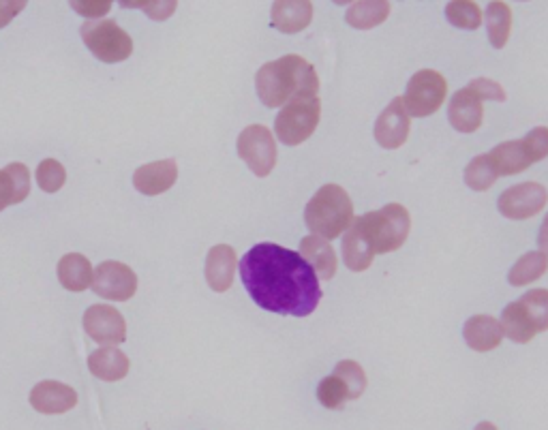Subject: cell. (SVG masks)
<instances>
[{
	"instance_id": "1",
	"label": "cell",
	"mask_w": 548,
	"mask_h": 430,
	"mask_svg": "<svg viewBox=\"0 0 548 430\" xmlns=\"http://www.w3.org/2000/svg\"><path fill=\"white\" fill-rule=\"evenodd\" d=\"M240 279L257 306L277 315L309 317L322 300L309 261L272 242L257 244L240 259Z\"/></svg>"
},
{
	"instance_id": "2",
	"label": "cell",
	"mask_w": 548,
	"mask_h": 430,
	"mask_svg": "<svg viewBox=\"0 0 548 430\" xmlns=\"http://www.w3.org/2000/svg\"><path fill=\"white\" fill-rule=\"evenodd\" d=\"M255 88L266 107H283L296 97H317L319 80L309 60L289 54L257 71Z\"/></svg>"
},
{
	"instance_id": "3",
	"label": "cell",
	"mask_w": 548,
	"mask_h": 430,
	"mask_svg": "<svg viewBox=\"0 0 548 430\" xmlns=\"http://www.w3.org/2000/svg\"><path fill=\"white\" fill-rule=\"evenodd\" d=\"M354 221V206L339 184H324L304 208V223L319 238H339Z\"/></svg>"
},
{
	"instance_id": "4",
	"label": "cell",
	"mask_w": 548,
	"mask_h": 430,
	"mask_svg": "<svg viewBox=\"0 0 548 430\" xmlns=\"http://www.w3.org/2000/svg\"><path fill=\"white\" fill-rule=\"evenodd\" d=\"M358 219L362 223L364 234H367L369 242L373 244L375 255L401 249L411 229L409 212L401 204H388L382 210L367 212Z\"/></svg>"
},
{
	"instance_id": "5",
	"label": "cell",
	"mask_w": 548,
	"mask_h": 430,
	"mask_svg": "<svg viewBox=\"0 0 548 430\" xmlns=\"http://www.w3.org/2000/svg\"><path fill=\"white\" fill-rule=\"evenodd\" d=\"M322 103L319 97H296L283 105L274 122V133L285 146H300L315 133Z\"/></svg>"
},
{
	"instance_id": "6",
	"label": "cell",
	"mask_w": 548,
	"mask_h": 430,
	"mask_svg": "<svg viewBox=\"0 0 548 430\" xmlns=\"http://www.w3.org/2000/svg\"><path fill=\"white\" fill-rule=\"evenodd\" d=\"M82 41L101 63L116 65L133 54L131 37L114 20H88L80 28Z\"/></svg>"
},
{
	"instance_id": "7",
	"label": "cell",
	"mask_w": 548,
	"mask_h": 430,
	"mask_svg": "<svg viewBox=\"0 0 548 430\" xmlns=\"http://www.w3.org/2000/svg\"><path fill=\"white\" fill-rule=\"evenodd\" d=\"M446 92L448 84L444 80V75H439L433 69H422L407 84L403 97L405 110L409 116L416 118L433 116L441 107V103H444Z\"/></svg>"
},
{
	"instance_id": "8",
	"label": "cell",
	"mask_w": 548,
	"mask_h": 430,
	"mask_svg": "<svg viewBox=\"0 0 548 430\" xmlns=\"http://www.w3.org/2000/svg\"><path fill=\"white\" fill-rule=\"evenodd\" d=\"M238 157L257 178H266L277 165V144L268 127L251 125L238 137Z\"/></svg>"
},
{
	"instance_id": "9",
	"label": "cell",
	"mask_w": 548,
	"mask_h": 430,
	"mask_svg": "<svg viewBox=\"0 0 548 430\" xmlns=\"http://www.w3.org/2000/svg\"><path fill=\"white\" fill-rule=\"evenodd\" d=\"M97 296L112 302H127L137 291L135 272L118 261H103L93 272V283H90Z\"/></svg>"
},
{
	"instance_id": "10",
	"label": "cell",
	"mask_w": 548,
	"mask_h": 430,
	"mask_svg": "<svg viewBox=\"0 0 548 430\" xmlns=\"http://www.w3.org/2000/svg\"><path fill=\"white\" fill-rule=\"evenodd\" d=\"M546 202H548V193L542 184L523 182V184H514V187L501 193L497 208L506 219L523 221V219L536 217V214L546 206Z\"/></svg>"
},
{
	"instance_id": "11",
	"label": "cell",
	"mask_w": 548,
	"mask_h": 430,
	"mask_svg": "<svg viewBox=\"0 0 548 430\" xmlns=\"http://www.w3.org/2000/svg\"><path fill=\"white\" fill-rule=\"evenodd\" d=\"M84 330L99 345H120L127 339L125 317L110 304H93L84 313Z\"/></svg>"
},
{
	"instance_id": "12",
	"label": "cell",
	"mask_w": 548,
	"mask_h": 430,
	"mask_svg": "<svg viewBox=\"0 0 548 430\" xmlns=\"http://www.w3.org/2000/svg\"><path fill=\"white\" fill-rule=\"evenodd\" d=\"M409 114L405 110L403 97H394L386 110L375 122V140L386 150H397L407 142L409 135Z\"/></svg>"
},
{
	"instance_id": "13",
	"label": "cell",
	"mask_w": 548,
	"mask_h": 430,
	"mask_svg": "<svg viewBox=\"0 0 548 430\" xmlns=\"http://www.w3.org/2000/svg\"><path fill=\"white\" fill-rule=\"evenodd\" d=\"M30 405L45 416H58L78 405V392L60 381H41L30 392Z\"/></svg>"
},
{
	"instance_id": "14",
	"label": "cell",
	"mask_w": 548,
	"mask_h": 430,
	"mask_svg": "<svg viewBox=\"0 0 548 430\" xmlns=\"http://www.w3.org/2000/svg\"><path fill=\"white\" fill-rule=\"evenodd\" d=\"M178 178V165L174 159H163L157 163H148L137 167L133 174V184L135 189L144 193V195H161L165 191H170Z\"/></svg>"
},
{
	"instance_id": "15",
	"label": "cell",
	"mask_w": 548,
	"mask_h": 430,
	"mask_svg": "<svg viewBox=\"0 0 548 430\" xmlns=\"http://www.w3.org/2000/svg\"><path fill=\"white\" fill-rule=\"evenodd\" d=\"M313 20L311 0H274L270 11V24L279 33L296 35Z\"/></svg>"
},
{
	"instance_id": "16",
	"label": "cell",
	"mask_w": 548,
	"mask_h": 430,
	"mask_svg": "<svg viewBox=\"0 0 548 430\" xmlns=\"http://www.w3.org/2000/svg\"><path fill=\"white\" fill-rule=\"evenodd\" d=\"M448 118L450 125L459 133H474L480 129L484 118L482 101L467 88L454 92L448 107Z\"/></svg>"
},
{
	"instance_id": "17",
	"label": "cell",
	"mask_w": 548,
	"mask_h": 430,
	"mask_svg": "<svg viewBox=\"0 0 548 430\" xmlns=\"http://www.w3.org/2000/svg\"><path fill=\"white\" fill-rule=\"evenodd\" d=\"M236 274V251L227 244H217L206 257V281L212 291L223 294L232 287Z\"/></svg>"
},
{
	"instance_id": "18",
	"label": "cell",
	"mask_w": 548,
	"mask_h": 430,
	"mask_svg": "<svg viewBox=\"0 0 548 430\" xmlns=\"http://www.w3.org/2000/svg\"><path fill=\"white\" fill-rule=\"evenodd\" d=\"M343 259L345 266L354 272H364L369 270L373 259H375V251L373 244L369 242L367 234H364L360 219L352 221V225L347 227V232L343 236Z\"/></svg>"
},
{
	"instance_id": "19",
	"label": "cell",
	"mask_w": 548,
	"mask_h": 430,
	"mask_svg": "<svg viewBox=\"0 0 548 430\" xmlns=\"http://www.w3.org/2000/svg\"><path fill=\"white\" fill-rule=\"evenodd\" d=\"M463 336L467 345L474 351H493L501 345L504 330L501 324L491 315H476L465 321Z\"/></svg>"
},
{
	"instance_id": "20",
	"label": "cell",
	"mask_w": 548,
	"mask_h": 430,
	"mask_svg": "<svg viewBox=\"0 0 548 430\" xmlns=\"http://www.w3.org/2000/svg\"><path fill=\"white\" fill-rule=\"evenodd\" d=\"M300 255L309 261V266L315 270L317 279L330 281L334 274H337V255L330 247L326 238L319 236H307L300 242Z\"/></svg>"
},
{
	"instance_id": "21",
	"label": "cell",
	"mask_w": 548,
	"mask_h": 430,
	"mask_svg": "<svg viewBox=\"0 0 548 430\" xmlns=\"http://www.w3.org/2000/svg\"><path fill=\"white\" fill-rule=\"evenodd\" d=\"M30 193V172L24 163H9L0 170V212L22 204Z\"/></svg>"
},
{
	"instance_id": "22",
	"label": "cell",
	"mask_w": 548,
	"mask_h": 430,
	"mask_svg": "<svg viewBox=\"0 0 548 430\" xmlns=\"http://www.w3.org/2000/svg\"><path fill=\"white\" fill-rule=\"evenodd\" d=\"M88 368L101 381H120L129 373V358L116 347H101L90 353Z\"/></svg>"
},
{
	"instance_id": "23",
	"label": "cell",
	"mask_w": 548,
	"mask_h": 430,
	"mask_svg": "<svg viewBox=\"0 0 548 430\" xmlns=\"http://www.w3.org/2000/svg\"><path fill=\"white\" fill-rule=\"evenodd\" d=\"M489 159H491V163H493V167H495L499 176L521 174L531 165V159L527 155V148H525L523 140L504 142V144L495 146L489 152Z\"/></svg>"
},
{
	"instance_id": "24",
	"label": "cell",
	"mask_w": 548,
	"mask_h": 430,
	"mask_svg": "<svg viewBox=\"0 0 548 430\" xmlns=\"http://www.w3.org/2000/svg\"><path fill=\"white\" fill-rule=\"evenodd\" d=\"M93 266L80 253H69L58 261V281L69 291H84L93 283Z\"/></svg>"
},
{
	"instance_id": "25",
	"label": "cell",
	"mask_w": 548,
	"mask_h": 430,
	"mask_svg": "<svg viewBox=\"0 0 548 430\" xmlns=\"http://www.w3.org/2000/svg\"><path fill=\"white\" fill-rule=\"evenodd\" d=\"M390 15V0H354L347 9L345 20L352 28L371 30L384 24Z\"/></svg>"
},
{
	"instance_id": "26",
	"label": "cell",
	"mask_w": 548,
	"mask_h": 430,
	"mask_svg": "<svg viewBox=\"0 0 548 430\" xmlns=\"http://www.w3.org/2000/svg\"><path fill=\"white\" fill-rule=\"evenodd\" d=\"M510 28H512V9L501 3V0H493L486 7V30H489V41L495 50L506 48L510 39Z\"/></svg>"
},
{
	"instance_id": "27",
	"label": "cell",
	"mask_w": 548,
	"mask_h": 430,
	"mask_svg": "<svg viewBox=\"0 0 548 430\" xmlns=\"http://www.w3.org/2000/svg\"><path fill=\"white\" fill-rule=\"evenodd\" d=\"M499 324L504 334L514 343H529L538 334L534 326H531V321L519 302H512L506 306L504 313H501Z\"/></svg>"
},
{
	"instance_id": "28",
	"label": "cell",
	"mask_w": 548,
	"mask_h": 430,
	"mask_svg": "<svg viewBox=\"0 0 548 430\" xmlns=\"http://www.w3.org/2000/svg\"><path fill=\"white\" fill-rule=\"evenodd\" d=\"M546 270H548V257L540 251H531V253H525L512 266V270L508 274V281L512 287H523V285L538 281Z\"/></svg>"
},
{
	"instance_id": "29",
	"label": "cell",
	"mask_w": 548,
	"mask_h": 430,
	"mask_svg": "<svg viewBox=\"0 0 548 430\" xmlns=\"http://www.w3.org/2000/svg\"><path fill=\"white\" fill-rule=\"evenodd\" d=\"M499 174L493 167L489 155H478L465 167V184L471 191H489L497 182Z\"/></svg>"
},
{
	"instance_id": "30",
	"label": "cell",
	"mask_w": 548,
	"mask_h": 430,
	"mask_svg": "<svg viewBox=\"0 0 548 430\" xmlns=\"http://www.w3.org/2000/svg\"><path fill=\"white\" fill-rule=\"evenodd\" d=\"M446 20L461 30H476L482 24V11L474 0H450Z\"/></svg>"
},
{
	"instance_id": "31",
	"label": "cell",
	"mask_w": 548,
	"mask_h": 430,
	"mask_svg": "<svg viewBox=\"0 0 548 430\" xmlns=\"http://www.w3.org/2000/svg\"><path fill=\"white\" fill-rule=\"evenodd\" d=\"M519 304L525 309L536 332L548 330V289H531L519 300Z\"/></svg>"
},
{
	"instance_id": "32",
	"label": "cell",
	"mask_w": 548,
	"mask_h": 430,
	"mask_svg": "<svg viewBox=\"0 0 548 430\" xmlns=\"http://www.w3.org/2000/svg\"><path fill=\"white\" fill-rule=\"evenodd\" d=\"M332 375H337L345 383L349 401H356L367 390V375H364L362 366L354 360H341Z\"/></svg>"
},
{
	"instance_id": "33",
	"label": "cell",
	"mask_w": 548,
	"mask_h": 430,
	"mask_svg": "<svg viewBox=\"0 0 548 430\" xmlns=\"http://www.w3.org/2000/svg\"><path fill=\"white\" fill-rule=\"evenodd\" d=\"M67 182V172L63 163H58L54 159H45L37 167V184L39 189L45 193H56L65 187Z\"/></svg>"
},
{
	"instance_id": "34",
	"label": "cell",
	"mask_w": 548,
	"mask_h": 430,
	"mask_svg": "<svg viewBox=\"0 0 548 430\" xmlns=\"http://www.w3.org/2000/svg\"><path fill=\"white\" fill-rule=\"evenodd\" d=\"M317 401L322 403L326 409H341L345 405V401H349L345 383L337 375H330V377L322 379L317 386Z\"/></svg>"
},
{
	"instance_id": "35",
	"label": "cell",
	"mask_w": 548,
	"mask_h": 430,
	"mask_svg": "<svg viewBox=\"0 0 548 430\" xmlns=\"http://www.w3.org/2000/svg\"><path fill=\"white\" fill-rule=\"evenodd\" d=\"M523 144L527 148V155H529L531 163H538V161L546 159L548 157V129L546 127L531 129L525 135Z\"/></svg>"
},
{
	"instance_id": "36",
	"label": "cell",
	"mask_w": 548,
	"mask_h": 430,
	"mask_svg": "<svg viewBox=\"0 0 548 430\" xmlns=\"http://www.w3.org/2000/svg\"><path fill=\"white\" fill-rule=\"evenodd\" d=\"M114 0H69L71 9L86 20H101L112 11Z\"/></svg>"
},
{
	"instance_id": "37",
	"label": "cell",
	"mask_w": 548,
	"mask_h": 430,
	"mask_svg": "<svg viewBox=\"0 0 548 430\" xmlns=\"http://www.w3.org/2000/svg\"><path fill=\"white\" fill-rule=\"evenodd\" d=\"M465 88L474 92V95L480 101H486V99H489V101H499V103L506 101L504 88H501L495 80H489V78H478L474 82H469Z\"/></svg>"
},
{
	"instance_id": "38",
	"label": "cell",
	"mask_w": 548,
	"mask_h": 430,
	"mask_svg": "<svg viewBox=\"0 0 548 430\" xmlns=\"http://www.w3.org/2000/svg\"><path fill=\"white\" fill-rule=\"evenodd\" d=\"M176 7H178V0H148L142 11L148 15L150 20L163 22L167 18H172Z\"/></svg>"
},
{
	"instance_id": "39",
	"label": "cell",
	"mask_w": 548,
	"mask_h": 430,
	"mask_svg": "<svg viewBox=\"0 0 548 430\" xmlns=\"http://www.w3.org/2000/svg\"><path fill=\"white\" fill-rule=\"evenodd\" d=\"M28 0H0V28L11 24L15 15L22 13Z\"/></svg>"
},
{
	"instance_id": "40",
	"label": "cell",
	"mask_w": 548,
	"mask_h": 430,
	"mask_svg": "<svg viewBox=\"0 0 548 430\" xmlns=\"http://www.w3.org/2000/svg\"><path fill=\"white\" fill-rule=\"evenodd\" d=\"M538 244H540V253H544L548 257V214L542 221V227H540V234H538Z\"/></svg>"
},
{
	"instance_id": "41",
	"label": "cell",
	"mask_w": 548,
	"mask_h": 430,
	"mask_svg": "<svg viewBox=\"0 0 548 430\" xmlns=\"http://www.w3.org/2000/svg\"><path fill=\"white\" fill-rule=\"evenodd\" d=\"M148 0H118V5L123 9H144Z\"/></svg>"
},
{
	"instance_id": "42",
	"label": "cell",
	"mask_w": 548,
	"mask_h": 430,
	"mask_svg": "<svg viewBox=\"0 0 548 430\" xmlns=\"http://www.w3.org/2000/svg\"><path fill=\"white\" fill-rule=\"evenodd\" d=\"M476 430H497V426L491 424V422H480V424L476 426Z\"/></svg>"
},
{
	"instance_id": "43",
	"label": "cell",
	"mask_w": 548,
	"mask_h": 430,
	"mask_svg": "<svg viewBox=\"0 0 548 430\" xmlns=\"http://www.w3.org/2000/svg\"><path fill=\"white\" fill-rule=\"evenodd\" d=\"M334 5H349V3H354V0H332Z\"/></svg>"
}]
</instances>
